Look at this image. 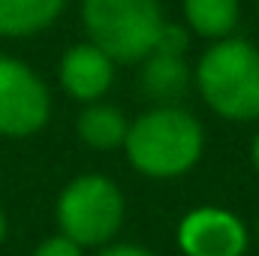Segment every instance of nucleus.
Wrapping results in <instances>:
<instances>
[{"label": "nucleus", "mask_w": 259, "mask_h": 256, "mask_svg": "<svg viewBox=\"0 0 259 256\" xmlns=\"http://www.w3.org/2000/svg\"><path fill=\"white\" fill-rule=\"evenodd\" d=\"M130 163L148 178L184 175L202 154V127L181 109H154L130 124L124 139Z\"/></svg>", "instance_id": "f257e3e1"}, {"label": "nucleus", "mask_w": 259, "mask_h": 256, "mask_svg": "<svg viewBox=\"0 0 259 256\" xmlns=\"http://www.w3.org/2000/svg\"><path fill=\"white\" fill-rule=\"evenodd\" d=\"M205 103L229 121L259 118V52L244 39L211 46L196 69Z\"/></svg>", "instance_id": "f03ea898"}, {"label": "nucleus", "mask_w": 259, "mask_h": 256, "mask_svg": "<svg viewBox=\"0 0 259 256\" xmlns=\"http://www.w3.org/2000/svg\"><path fill=\"white\" fill-rule=\"evenodd\" d=\"M88 36L112 61H142L154 52L163 30L157 0H81Z\"/></svg>", "instance_id": "7ed1b4c3"}, {"label": "nucleus", "mask_w": 259, "mask_h": 256, "mask_svg": "<svg viewBox=\"0 0 259 256\" xmlns=\"http://www.w3.org/2000/svg\"><path fill=\"white\" fill-rule=\"evenodd\" d=\"M58 223L72 244L100 247L124 223V196L103 175H81L58 199Z\"/></svg>", "instance_id": "20e7f679"}, {"label": "nucleus", "mask_w": 259, "mask_h": 256, "mask_svg": "<svg viewBox=\"0 0 259 256\" xmlns=\"http://www.w3.org/2000/svg\"><path fill=\"white\" fill-rule=\"evenodd\" d=\"M52 97L46 81L18 58L0 55V136H30L46 127Z\"/></svg>", "instance_id": "39448f33"}, {"label": "nucleus", "mask_w": 259, "mask_h": 256, "mask_svg": "<svg viewBox=\"0 0 259 256\" xmlns=\"http://www.w3.org/2000/svg\"><path fill=\"white\" fill-rule=\"evenodd\" d=\"M178 247L184 256H244L247 229L223 208H196L178 226Z\"/></svg>", "instance_id": "423d86ee"}, {"label": "nucleus", "mask_w": 259, "mask_h": 256, "mask_svg": "<svg viewBox=\"0 0 259 256\" xmlns=\"http://www.w3.org/2000/svg\"><path fill=\"white\" fill-rule=\"evenodd\" d=\"M115 61L94 42L72 46L61 61V84L69 97L94 103L112 88Z\"/></svg>", "instance_id": "0eeeda50"}, {"label": "nucleus", "mask_w": 259, "mask_h": 256, "mask_svg": "<svg viewBox=\"0 0 259 256\" xmlns=\"http://www.w3.org/2000/svg\"><path fill=\"white\" fill-rule=\"evenodd\" d=\"M66 0H0V36H30L46 30Z\"/></svg>", "instance_id": "6e6552de"}, {"label": "nucleus", "mask_w": 259, "mask_h": 256, "mask_svg": "<svg viewBox=\"0 0 259 256\" xmlns=\"http://www.w3.org/2000/svg\"><path fill=\"white\" fill-rule=\"evenodd\" d=\"M187 81H190V72L184 58H169V55H148L145 69H142V91L154 100H178L184 91H187Z\"/></svg>", "instance_id": "1a4fd4ad"}, {"label": "nucleus", "mask_w": 259, "mask_h": 256, "mask_svg": "<svg viewBox=\"0 0 259 256\" xmlns=\"http://www.w3.org/2000/svg\"><path fill=\"white\" fill-rule=\"evenodd\" d=\"M130 124L124 115L112 106H91L78 115V136L81 142H88L97 151H112L118 145H124Z\"/></svg>", "instance_id": "9d476101"}, {"label": "nucleus", "mask_w": 259, "mask_h": 256, "mask_svg": "<svg viewBox=\"0 0 259 256\" xmlns=\"http://www.w3.org/2000/svg\"><path fill=\"white\" fill-rule=\"evenodd\" d=\"M184 15L196 33L226 36L238 21V0H184Z\"/></svg>", "instance_id": "9b49d317"}, {"label": "nucleus", "mask_w": 259, "mask_h": 256, "mask_svg": "<svg viewBox=\"0 0 259 256\" xmlns=\"http://www.w3.org/2000/svg\"><path fill=\"white\" fill-rule=\"evenodd\" d=\"M184 49H187V30L178 27V24H163L160 36H157V46L151 55H169V58H184Z\"/></svg>", "instance_id": "f8f14e48"}, {"label": "nucleus", "mask_w": 259, "mask_h": 256, "mask_svg": "<svg viewBox=\"0 0 259 256\" xmlns=\"http://www.w3.org/2000/svg\"><path fill=\"white\" fill-rule=\"evenodd\" d=\"M33 256H81V247L72 244L66 235H55V238H46Z\"/></svg>", "instance_id": "ddd939ff"}, {"label": "nucleus", "mask_w": 259, "mask_h": 256, "mask_svg": "<svg viewBox=\"0 0 259 256\" xmlns=\"http://www.w3.org/2000/svg\"><path fill=\"white\" fill-rule=\"evenodd\" d=\"M100 256H151V253L136 247V244H115V247H106Z\"/></svg>", "instance_id": "4468645a"}, {"label": "nucleus", "mask_w": 259, "mask_h": 256, "mask_svg": "<svg viewBox=\"0 0 259 256\" xmlns=\"http://www.w3.org/2000/svg\"><path fill=\"white\" fill-rule=\"evenodd\" d=\"M250 157H253V166H256V172H259V133H256V139H253V148H250Z\"/></svg>", "instance_id": "2eb2a0df"}, {"label": "nucleus", "mask_w": 259, "mask_h": 256, "mask_svg": "<svg viewBox=\"0 0 259 256\" xmlns=\"http://www.w3.org/2000/svg\"><path fill=\"white\" fill-rule=\"evenodd\" d=\"M3 235H6V217H3V211H0V241H3Z\"/></svg>", "instance_id": "dca6fc26"}]
</instances>
